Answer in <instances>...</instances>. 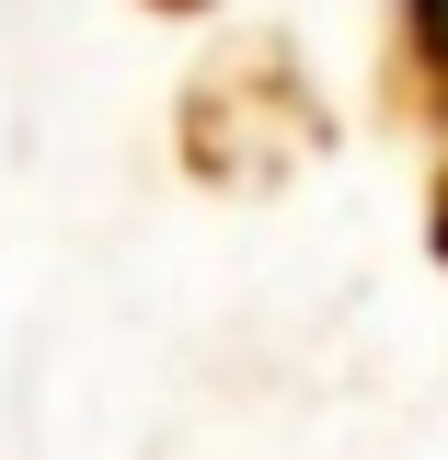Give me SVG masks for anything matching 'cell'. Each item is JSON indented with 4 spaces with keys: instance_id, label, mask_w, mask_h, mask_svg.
I'll return each mask as SVG.
<instances>
[{
    "instance_id": "cell-1",
    "label": "cell",
    "mask_w": 448,
    "mask_h": 460,
    "mask_svg": "<svg viewBox=\"0 0 448 460\" xmlns=\"http://www.w3.org/2000/svg\"><path fill=\"white\" fill-rule=\"evenodd\" d=\"M322 150H334V104H322L299 35H277V23L219 35L184 69V93H172V162L207 196H277Z\"/></svg>"
},
{
    "instance_id": "cell-2",
    "label": "cell",
    "mask_w": 448,
    "mask_h": 460,
    "mask_svg": "<svg viewBox=\"0 0 448 460\" xmlns=\"http://www.w3.org/2000/svg\"><path fill=\"white\" fill-rule=\"evenodd\" d=\"M380 127L448 138V0H391V35H380Z\"/></svg>"
},
{
    "instance_id": "cell-3",
    "label": "cell",
    "mask_w": 448,
    "mask_h": 460,
    "mask_svg": "<svg viewBox=\"0 0 448 460\" xmlns=\"http://www.w3.org/2000/svg\"><path fill=\"white\" fill-rule=\"evenodd\" d=\"M426 253H437V277H448V138H437V162H426Z\"/></svg>"
},
{
    "instance_id": "cell-4",
    "label": "cell",
    "mask_w": 448,
    "mask_h": 460,
    "mask_svg": "<svg viewBox=\"0 0 448 460\" xmlns=\"http://www.w3.org/2000/svg\"><path fill=\"white\" fill-rule=\"evenodd\" d=\"M138 12H162V23H196V12H219V0H138Z\"/></svg>"
}]
</instances>
